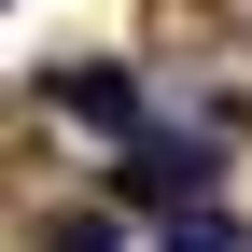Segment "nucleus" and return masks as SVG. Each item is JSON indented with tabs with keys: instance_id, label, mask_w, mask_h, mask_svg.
I'll return each mask as SVG.
<instances>
[{
	"instance_id": "nucleus-3",
	"label": "nucleus",
	"mask_w": 252,
	"mask_h": 252,
	"mask_svg": "<svg viewBox=\"0 0 252 252\" xmlns=\"http://www.w3.org/2000/svg\"><path fill=\"white\" fill-rule=\"evenodd\" d=\"M168 252H252V238L224 224V210H168Z\"/></svg>"
},
{
	"instance_id": "nucleus-4",
	"label": "nucleus",
	"mask_w": 252,
	"mask_h": 252,
	"mask_svg": "<svg viewBox=\"0 0 252 252\" xmlns=\"http://www.w3.org/2000/svg\"><path fill=\"white\" fill-rule=\"evenodd\" d=\"M42 252H126V238L98 224V210H56V224H42Z\"/></svg>"
},
{
	"instance_id": "nucleus-2",
	"label": "nucleus",
	"mask_w": 252,
	"mask_h": 252,
	"mask_svg": "<svg viewBox=\"0 0 252 252\" xmlns=\"http://www.w3.org/2000/svg\"><path fill=\"white\" fill-rule=\"evenodd\" d=\"M42 98H56V112H84V126H140V84H126L112 56H98V70H84V56H70V70H56Z\"/></svg>"
},
{
	"instance_id": "nucleus-1",
	"label": "nucleus",
	"mask_w": 252,
	"mask_h": 252,
	"mask_svg": "<svg viewBox=\"0 0 252 252\" xmlns=\"http://www.w3.org/2000/svg\"><path fill=\"white\" fill-rule=\"evenodd\" d=\"M112 182H126V196H154V210H210V140H140Z\"/></svg>"
}]
</instances>
